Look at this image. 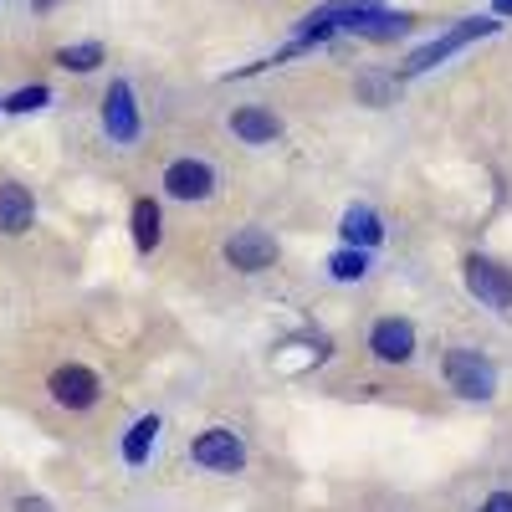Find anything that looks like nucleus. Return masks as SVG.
Segmentation results:
<instances>
[{"instance_id":"1","label":"nucleus","mask_w":512,"mask_h":512,"mask_svg":"<svg viewBox=\"0 0 512 512\" xmlns=\"http://www.w3.org/2000/svg\"><path fill=\"white\" fill-rule=\"evenodd\" d=\"M436 364H441V384L466 405H492L497 390H502L497 364L482 349H472V344H441Z\"/></svg>"},{"instance_id":"2","label":"nucleus","mask_w":512,"mask_h":512,"mask_svg":"<svg viewBox=\"0 0 512 512\" xmlns=\"http://www.w3.org/2000/svg\"><path fill=\"white\" fill-rule=\"evenodd\" d=\"M185 461L205 477H241L251 451H246V436L236 431V425H200V431L190 436V446H185Z\"/></svg>"},{"instance_id":"3","label":"nucleus","mask_w":512,"mask_h":512,"mask_svg":"<svg viewBox=\"0 0 512 512\" xmlns=\"http://www.w3.org/2000/svg\"><path fill=\"white\" fill-rule=\"evenodd\" d=\"M221 164L216 159H205V154H175L164 169H159V190L164 200H175V205H210L221 195Z\"/></svg>"},{"instance_id":"4","label":"nucleus","mask_w":512,"mask_h":512,"mask_svg":"<svg viewBox=\"0 0 512 512\" xmlns=\"http://www.w3.org/2000/svg\"><path fill=\"white\" fill-rule=\"evenodd\" d=\"M221 262L236 277H267L282 267V236L272 226H236L221 241Z\"/></svg>"},{"instance_id":"5","label":"nucleus","mask_w":512,"mask_h":512,"mask_svg":"<svg viewBox=\"0 0 512 512\" xmlns=\"http://www.w3.org/2000/svg\"><path fill=\"white\" fill-rule=\"evenodd\" d=\"M364 359L379 364V369H410L420 359V333L410 318L400 313H379L369 328H364Z\"/></svg>"},{"instance_id":"6","label":"nucleus","mask_w":512,"mask_h":512,"mask_svg":"<svg viewBox=\"0 0 512 512\" xmlns=\"http://www.w3.org/2000/svg\"><path fill=\"white\" fill-rule=\"evenodd\" d=\"M461 282L487 313L512 318V267L507 262H497L487 251H466L461 256Z\"/></svg>"},{"instance_id":"7","label":"nucleus","mask_w":512,"mask_h":512,"mask_svg":"<svg viewBox=\"0 0 512 512\" xmlns=\"http://www.w3.org/2000/svg\"><path fill=\"white\" fill-rule=\"evenodd\" d=\"M47 395H52V405H62V410H72V415H88V410L103 405L108 384H103V374H98L93 364L67 359V364H57V369L47 374Z\"/></svg>"},{"instance_id":"8","label":"nucleus","mask_w":512,"mask_h":512,"mask_svg":"<svg viewBox=\"0 0 512 512\" xmlns=\"http://www.w3.org/2000/svg\"><path fill=\"white\" fill-rule=\"evenodd\" d=\"M98 123H103V139L113 149H134L144 139V113H139V98H134V82H108L103 93V108H98Z\"/></svg>"},{"instance_id":"9","label":"nucleus","mask_w":512,"mask_h":512,"mask_svg":"<svg viewBox=\"0 0 512 512\" xmlns=\"http://www.w3.org/2000/svg\"><path fill=\"white\" fill-rule=\"evenodd\" d=\"M226 134L246 149H272L282 139V118L267 103H241V108L226 113Z\"/></svg>"},{"instance_id":"10","label":"nucleus","mask_w":512,"mask_h":512,"mask_svg":"<svg viewBox=\"0 0 512 512\" xmlns=\"http://www.w3.org/2000/svg\"><path fill=\"white\" fill-rule=\"evenodd\" d=\"M36 226V195L31 185L0 175V236H26Z\"/></svg>"},{"instance_id":"11","label":"nucleus","mask_w":512,"mask_h":512,"mask_svg":"<svg viewBox=\"0 0 512 512\" xmlns=\"http://www.w3.org/2000/svg\"><path fill=\"white\" fill-rule=\"evenodd\" d=\"M492 31V21H461V26H451L446 36H436L431 47H420V52H410V62H405V72H425V67H436L441 57H451V52H461L466 41H477V36H487Z\"/></svg>"},{"instance_id":"12","label":"nucleus","mask_w":512,"mask_h":512,"mask_svg":"<svg viewBox=\"0 0 512 512\" xmlns=\"http://www.w3.org/2000/svg\"><path fill=\"white\" fill-rule=\"evenodd\" d=\"M128 231H134V251L139 256H154L159 241H164V205L149 200V195H139L134 210H128Z\"/></svg>"},{"instance_id":"13","label":"nucleus","mask_w":512,"mask_h":512,"mask_svg":"<svg viewBox=\"0 0 512 512\" xmlns=\"http://www.w3.org/2000/svg\"><path fill=\"white\" fill-rule=\"evenodd\" d=\"M103 62H108L103 41H72V47H57V67H62V72H72V77L98 72Z\"/></svg>"},{"instance_id":"14","label":"nucleus","mask_w":512,"mask_h":512,"mask_svg":"<svg viewBox=\"0 0 512 512\" xmlns=\"http://www.w3.org/2000/svg\"><path fill=\"white\" fill-rule=\"evenodd\" d=\"M52 103V88H41V82H31V88H16L11 98H0V113H41V108H47Z\"/></svg>"},{"instance_id":"15","label":"nucleus","mask_w":512,"mask_h":512,"mask_svg":"<svg viewBox=\"0 0 512 512\" xmlns=\"http://www.w3.org/2000/svg\"><path fill=\"white\" fill-rule=\"evenodd\" d=\"M354 93L369 103V108H384V103H395L390 98V77H384V72H364L359 82H354Z\"/></svg>"},{"instance_id":"16","label":"nucleus","mask_w":512,"mask_h":512,"mask_svg":"<svg viewBox=\"0 0 512 512\" xmlns=\"http://www.w3.org/2000/svg\"><path fill=\"white\" fill-rule=\"evenodd\" d=\"M472 512H512V487H487V492L472 502Z\"/></svg>"},{"instance_id":"17","label":"nucleus","mask_w":512,"mask_h":512,"mask_svg":"<svg viewBox=\"0 0 512 512\" xmlns=\"http://www.w3.org/2000/svg\"><path fill=\"white\" fill-rule=\"evenodd\" d=\"M11 512H57V507H52L47 497H36V492H26V497H16V502H11Z\"/></svg>"},{"instance_id":"18","label":"nucleus","mask_w":512,"mask_h":512,"mask_svg":"<svg viewBox=\"0 0 512 512\" xmlns=\"http://www.w3.org/2000/svg\"><path fill=\"white\" fill-rule=\"evenodd\" d=\"M31 6H36V11H52V6H57V0H31Z\"/></svg>"}]
</instances>
